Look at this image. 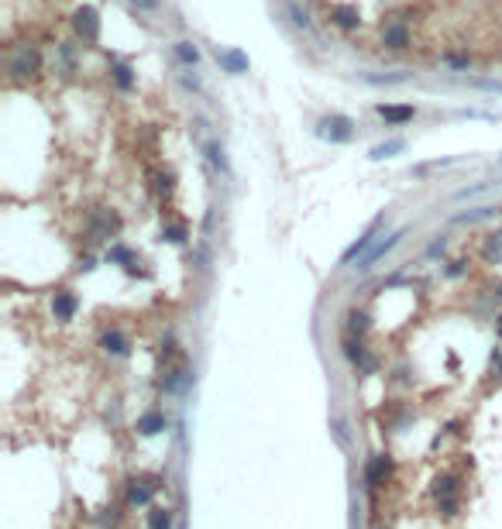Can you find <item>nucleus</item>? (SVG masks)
I'll use <instances>...</instances> for the list:
<instances>
[{"instance_id": "nucleus-15", "label": "nucleus", "mask_w": 502, "mask_h": 529, "mask_svg": "<svg viewBox=\"0 0 502 529\" xmlns=\"http://www.w3.org/2000/svg\"><path fill=\"white\" fill-rule=\"evenodd\" d=\"M148 499H152V488H148V485L134 481L131 488H128V502L131 505H148Z\"/></svg>"}, {"instance_id": "nucleus-2", "label": "nucleus", "mask_w": 502, "mask_h": 529, "mask_svg": "<svg viewBox=\"0 0 502 529\" xmlns=\"http://www.w3.org/2000/svg\"><path fill=\"white\" fill-rule=\"evenodd\" d=\"M351 128H354V124H351L344 114H330V117H323L317 124V134L320 138H330V141H351V134H354Z\"/></svg>"}, {"instance_id": "nucleus-16", "label": "nucleus", "mask_w": 502, "mask_h": 529, "mask_svg": "<svg viewBox=\"0 0 502 529\" xmlns=\"http://www.w3.org/2000/svg\"><path fill=\"white\" fill-rule=\"evenodd\" d=\"M148 526L152 529H172V512H169V509H152V512H148Z\"/></svg>"}, {"instance_id": "nucleus-21", "label": "nucleus", "mask_w": 502, "mask_h": 529, "mask_svg": "<svg viewBox=\"0 0 502 529\" xmlns=\"http://www.w3.org/2000/svg\"><path fill=\"white\" fill-rule=\"evenodd\" d=\"M347 320H351V330H354L358 337H361V334L369 330V317H365V313H351Z\"/></svg>"}, {"instance_id": "nucleus-11", "label": "nucleus", "mask_w": 502, "mask_h": 529, "mask_svg": "<svg viewBox=\"0 0 502 529\" xmlns=\"http://www.w3.org/2000/svg\"><path fill=\"white\" fill-rule=\"evenodd\" d=\"M378 224H382V220H371V227H369V231H365L361 238H358L354 244H351V248H347V251H344V255H341V262H344V264H351L354 258H358V251H365V248H369L371 238H375V231H378Z\"/></svg>"}, {"instance_id": "nucleus-9", "label": "nucleus", "mask_w": 502, "mask_h": 529, "mask_svg": "<svg viewBox=\"0 0 502 529\" xmlns=\"http://www.w3.org/2000/svg\"><path fill=\"white\" fill-rule=\"evenodd\" d=\"M100 347H104L107 354H128V337H124V330H104V337H100Z\"/></svg>"}, {"instance_id": "nucleus-13", "label": "nucleus", "mask_w": 502, "mask_h": 529, "mask_svg": "<svg viewBox=\"0 0 502 529\" xmlns=\"http://www.w3.org/2000/svg\"><path fill=\"white\" fill-rule=\"evenodd\" d=\"M110 76H114V83H117L121 90H131L134 86V73L128 62H117V59H114V62H110Z\"/></svg>"}, {"instance_id": "nucleus-7", "label": "nucleus", "mask_w": 502, "mask_h": 529, "mask_svg": "<svg viewBox=\"0 0 502 529\" xmlns=\"http://www.w3.org/2000/svg\"><path fill=\"white\" fill-rule=\"evenodd\" d=\"M382 45H389V49H396V52L410 49V31H406V25H386L382 28Z\"/></svg>"}, {"instance_id": "nucleus-18", "label": "nucleus", "mask_w": 502, "mask_h": 529, "mask_svg": "<svg viewBox=\"0 0 502 529\" xmlns=\"http://www.w3.org/2000/svg\"><path fill=\"white\" fill-rule=\"evenodd\" d=\"M485 255H489L492 262H502V231H499V234H492V238L485 241Z\"/></svg>"}, {"instance_id": "nucleus-5", "label": "nucleus", "mask_w": 502, "mask_h": 529, "mask_svg": "<svg viewBox=\"0 0 502 529\" xmlns=\"http://www.w3.org/2000/svg\"><path fill=\"white\" fill-rule=\"evenodd\" d=\"M330 21L344 31H351V28L361 25V14H358V7H351V4H334L330 7Z\"/></svg>"}, {"instance_id": "nucleus-22", "label": "nucleus", "mask_w": 502, "mask_h": 529, "mask_svg": "<svg viewBox=\"0 0 502 529\" xmlns=\"http://www.w3.org/2000/svg\"><path fill=\"white\" fill-rule=\"evenodd\" d=\"M289 14H292V21H296V25H299V28H310V18H306V14H303V11H299L296 4H292V7H289Z\"/></svg>"}, {"instance_id": "nucleus-20", "label": "nucleus", "mask_w": 502, "mask_h": 529, "mask_svg": "<svg viewBox=\"0 0 502 529\" xmlns=\"http://www.w3.org/2000/svg\"><path fill=\"white\" fill-rule=\"evenodd\" d=\"M165 238L172 241V244H183V241H186V227H183V224H169V227H165Z\"/></svg>"}, {"instance_id": "nucleus-4", "label": "nucleus", "mask_w": 502, "mask_h": 529, "mask_svg": "<svg viewBox=\"0 0 502 529\" xmlns=\"http://www.w3.org/2000/svg\"><path fill=\"white\" fill-rule=\"evenodd\" d=\"M375 110H378V117L386 124H410L417 117V107H410V104H378Z\"/></svg>"}, {"instance_id": "nucleus-3", "label": "nucleus", "mask_w": 502, "mask_h": 529, "mask_svg": "<svg viewBox=\"0 0 502 529\" xmlns=\"http://www.w3.org/2000/svg\"><path fill=\"white\" fill-rule=\"evenodd\" d=\"M38 69H42V55L35 52L31 45H21L14 52V59H11V73L14 76H35Z\"/></svg>"}, {"instance_id": "nucleus-8", "label": "nucleus", "mask_w": 502, "mask_h": 529, "mask_svg": "<svg viewBox=\"0 0 502 529\" xmlns=\"http://www.w3.org/2000/svg\"><path fill=\"white\" fill-rule=\"evenodd\" d=\"M76 310H80V303H76L73 292H55V299H52L55 320H73L76 317Z\"/></svg>"}, {"instance_id": "nucleus-17", "label": "nucleus", "mask_w": 502, "mask_h": 529, "mask_svg": "<svg viewBox=\"0 0 502 529\" xmlns=\"http://www.w3.org/2000/svg\"><path fill=\"white\" fill-rule=\"evenodd\" d=\"M176 55H179V62H186V66H196V62H200V52H196L193 42H179V45H176Z\"/></svg>"}, {"instance_id": "nucleus-19", "label": "nucleus", "mask_w": 502, "mask_h": 529, "mask_svg": "<svg viewBox=\"0 0 502 529\" xmlns=\"http://www.w3.org/2000/svg\"><path fill=\"white\" fill-rule=\"evenodd\" d=\"M402 148V141H389V145H378V148H371V159H389L393 152Z\"/></svg>"}, {"instance_id": "nucleus-23", "label": "nucleus", "mask_w": 502, "mask_h": 529, "mask_svg": "<svg viewBox=\"0 0 502 529\" xmlns=\"http://www.w3.org/2000/svg\"><path fill=\"white\" fill-rule=\"evenodd\" d=\"M134 4L145 7V11H155V7H159V0H134Z\"/></svg>"}, {"instance_id": "nucleus-1", "label": "nucleus", "mask_w": 502, "mask_h": 529, "mask_svg": "<svg viewBox=\"0 0 502 529\" xmlns=\"http://www.w3.org/2000/svg\"><path fill=\"white\" fill-rule=\"evenodd\" d=\"M73 31L80 35L86 45H93V42L100 38V18H97V11H93V7H80V11L73 14Z\"/></svg>"}, {"instance_id": "nucleus-14", "label": "nucleus", "mask_w": 502, "mask_h": 529, "mask_svg": "<svg viewBox=\"0 0 502 529\" xmlns=\"http://www.w3.org/2000/svg\"><path fill=\"white\" fill-rule=\"evenodd\" d=\"M138 430H141L145 437H152V433H162V430H165V416H162V413H145V416L138 420Z\"/></svg>"}, {"instance_id": "nucleus-10", "label": "nucleus", "mask_w": 502, "mask_h": 529, "mask_svg": "<svg viewBox=\"0 0 502 529\" xmlns=\"http://www.w3.org/2000/svg\"><path fill=\"white\" fill-rule=\"evenodd\" d=\"M399 238H402V231H396V234H386V238L378 241V244L371 248L369 255H365V262H361V268H371V264L378 262V258H382L386 251H393V248H396V244H399Z\"/></svg>"}, {"instance_id": "nucleus-6", "label": "nucleus", "mask_w": 502, "mask_h": 529, "mask_svg": "<svg viewBox=\"0 0 502 529\" xmlns=\"http://www.w3.org/2000/svg\"><path fill=\"white\" fill-rule=\"evenodd\" d=\"M217 62H220V66H224V73H231V76L248 73V55L238 52V49H224V52H217Z\"/></svg>"}, {"instance_id": "nucleus-12", "label": "nucleus", "mask_w": 502, "mask_h": 529, "mask_svg": "<svg viewBox=\"0 0 502 529\" xmlns=\"http://www.w3.org/2000/svg\"><path fill=\"white\" fill-rule=\"evenodd\" d=\"M386 478H389V457H371L369 461V488H378V485H386Z\"/></svg>"}]
</instances>
